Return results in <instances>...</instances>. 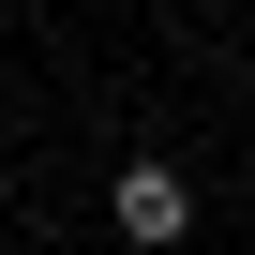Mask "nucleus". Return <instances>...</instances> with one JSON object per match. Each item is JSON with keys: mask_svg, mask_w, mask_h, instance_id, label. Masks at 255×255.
<instances>
[{"mask_svg": "<svg viewBox=\"0 0 255 255\" xmlns=\"http://www.w3.org/2000/svg\"><path fill=\"white\" fill-rule=\"evenodd\" d=\"M105 225L135 240V255H180V240H195V180H180V165H120V180H105Z\"/></svg>", "mask_w": 255, "mask_h": 255, "instance_id": "1", "label": "nucleus"}]
</instances>
